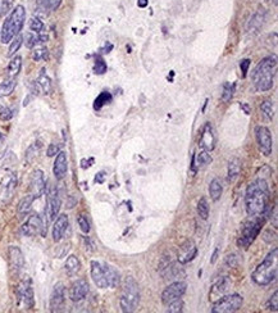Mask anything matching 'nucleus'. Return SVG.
Masks as SVG:
<instances>
[{
	"mask_svg": "<svg viewBox=\"0 0 278 313\" xmlns=\"http://www.w3.org/2000/svg\"><path fill=\"white\" fill-rule=\"evenodd\" d=\"M278 249H273L267 254L263 262L256 266L252 273V280L259 287H267L272 284L277 277V262H278Z\"/></svg>",
	"mask_w": 278,
	"mask_h": 313,
	"instance_id": "3",
	"label": "nucleus"
},
{
	"mask_svg": "<svg viewBox=\"0 0 278 313\" xmlns=\"http://www.w3.org/2000/svg\"><path fill=\"white\" fill-rule=\"evenodd\" d=\"M48 58H49V50H48V48H39V49H35L32 52V59L35 60V62L47 60Z\"/></svg>",
	"mask_w": 278,
	"mask_h": 313,
	"instance_id": "40",
	"label": "nucleus"
},
{
	"mask_svg": "<svg viewBox=\"0 0 278 313\" xmlns=\"http://www.w3.org/2000/svg\"><path fill=\"white\" fill-rule=\"evenodd\" d=\"M277 59L273 55L263 58L253 72V83L256 90L269 91L275 85Z\"/></svg>",
	"mask_w": 278,
	"mask_h": 313,
	"instance_id": "2",
	"label": "nucleus"
},
{
	"mask_svg": "<svg viewBox=\"0 0 278 313\" xmlns=\"http://www.w3.org/2000/svg\"><path fill=\"white\" fill-rule=\"evenodd\" d=\"M250 64H252V60L249 59V58H245V59H242L241 62H240V68H241L242 77L248 76L249 67H250Z\"/></svg>",
	"mask_w": 278,
	"mask_h": 313,
	"instance_id": "50",
	"label": "nucleus"
},
{
	"mask_svg": "<svg viewBox=\"0 0 278 313\" xmlns=\"http://www.w3.org/2000/svg\"><path fill=\"white\" fill-rule=\"evenodd\" d=\"M77 222H78V226L81 229L83 234H89L90 230H91V227H90V222L87 220V217L85 214H79L77 217Z\"/></svg>",
	"mask_w": 278,
	"mask_h": 313,
	"instance_id": "45",
	"label": "nucleus"
},
{
	"mask_svg": "<svg viewBox=\"0 0 278 313\" xmlns=\"http://www.w3.org/2000/svg\"><path fill=\"white\" fill-rule=\"evenodd\" d=\"M8 260H9L10 271L14 275H20V272L25 267V257L22 250L16 245H10L8 248Z\"/></svg>",
	"mask_w": 278,
	"mask_h": 313,
	"instance_id": "16",
	"label": "nucleus"
},
{
	"mask_svg": "<svg viewBox=\"0 0 278 313\" xmlns=\"http://www.w3.org/2000/svg\"><path fill=\"white\" fill-rule=\"evenodd\" d=\"M240 172H241V162H240L237 158H233L232 160H229L228 172H227V181H228V183H233L238 177Z\"/></svg>",
	"mask_w": 278,
	"mask_h": 313,
	"instance_id": "33",
	"label": "nucleus"
},
{
	"mask_svg": "<svg viewBox=\"0 0 278 313\" xmlns=\"http://www.w3.org/2000/svg\"><path fill=\"white\" fill-rule=\"evenodd\" d=\"M229 285H231V280H229L228 277L225 276V277H221L217 283L214 284L210 289V293H209V299L212 300H217L219 299L221 297H223L226 293H227V290H228Z\"/></svg>",
	"mask_w": 278,
	"mask_h": 313,
	"instance_id": "23",
	"label": "nucleus"
},
{
	"mask_svg": "<svg viewBox=\"0 0 278 313\" xmlns=\"http://www.w3.org/2000/svg\"><path fill=\"white\" fill-rule=\"evenodd\" d=\"M17 189V175L16 173H9L8 176L4 177L1 186H0V200L3 203H9Z\"/></svg>",
	"mask_w": 278,
	"mask_h": 313,
	"instance_id": "14",
	"label": "nucleus"
},
{
	"mask_svg": "<svg viewBox=\"0 0 278 313\" xmlns=\"http://www.w3.org/2000/svg\"><path fill=\"white\" fill-rule=\"evenodd\" d=\"M26 21V9L24 5H17L10 10L9 16L4 21L1 31H0V40L3 44H8L13 40L17 35L24 28Z\"/></svg>",
	"mask_w": 278,
	"mask_h": 313,
	"instance_id": "4",
	"label": "nucleus"
},
{
	"mask_svg": "<svg viewBox=\"0 0 278 313\" xmlns=\"http://www.w3.org/2000/svg\"><path fill=\"white\" fill-rule=\"evenodd\" d=\"M22 68V57L21 55H16L10 59L9 64L7 67V77L9 78H16L21 72Z\"/></svg>",
	"mask_w": 278,
	"mask_h": 313,
	"instance_id": "31",
	"label": "nucleus"
},
{
	"mask_svg": "<svg viewBox=\"0 0 278 313\" xmlns=\"http://www.w3.org/2000/svg\"><path fill=\"white\" fill-rule=\"evenodd\" d=\"M108 70V66H106L105 60L103 59L101 57H98L95 59V63H94V74L95 75H104Z\"/></svg>",
	"mask_w": 278,
	"mask_h": 313,
	"instance_id": "41",
	"label": "nucleus"
},
{
	"mask_svg": "<svg viewBox=\"0 0 278 313\" xmlns=\"http://www.w3.org/2000/svg\"><path fill=\"white\" fill-rule=\"evenodd\" d=\"M68 226H70V221H68V216L67 214L63 213L56 216L55 222L53 225V230H51V236H53V240L55 243H59L60 240L63 239Z\"/></svg>",
	"mask_w": 278,
	"mask_h": 313,
	"instance_id": "20",
	"label": "nucleus"
},
{
	"mask_svg": "<svg viewBox=\"0 0 278 313\" xmlns=\"http://www.w3.org/2000/svg\"><path fill=\"white\" fill-rule=\"evenodd\" d=\"M268 220V217L265 216H249L241 225V233L237 239L238 247L242 249H249V247L259 236V234Z\"/></svg>",
	"mask_w": 278,
	"mask_h": 313,
	"instance_id": "5",
	"label": "nucleus"
},
{
	"mask_svg": "<svg viewBox=\"0 0 278 313\" xmlns=\"http://www.w3.org/2000/svg\"><path fill=\"white\" fill-rule=\"evenodd\" d=\"M267 310L271 312H278V291L276 290L273 295L267 302Z\"/></svg>",
	"mask_w": 278,
	"mask_h": 313,
	"instance_id": "47",
	"label": "nucleus"
},
{
	"mask_svg": "<svg viewBox=\"0 0 278 313\" xmlns=\"http://www.w3.org/2000/svg\"><path fill=\"white\" fill-rule=\"evenodd\" d=\"M37 40H39V44H45L48 40H49V36H48L47 33L40 32L37 33Z\"/></svg>",
	"mask_w": 278,
	"mask_h": 313,
	"instance_id": "53",
	"label": "nucleus"
},
{
	"mask_svg": "<svg viewBox=\"0 0 278 313\" xmlns=\"http://www.w3.org/2000/svg\"><path fill=\"white\" fill-rule=\"evenodd\" d=\"M21 231H22V234L26 235V236H36L39 234L45 235V233H47V227L44 226L43 218H41L40 214L32 213L28 216L26 222L22 225Z\"/></svg>",
	"mask_w": 278,
	"mask_h": 313,
	"instance_id": "9",
	"label": "nucleus"
},
{
	"mask_svg": "<svg viewBox=\"0 0 278 313\" xmlns=\"http://www.w3.org/2000/svg\"><path fill=\"white\" fill-rule=\"evenodd\" d=\"M24 41L28 49H33V48L36 47V44H39V40H37V33L27 32L24 36Z\"/></svg>",
	"mask_w": 278,
	"mask_h": 313,
	"instance_id": "44",
	"label": "nucleus"
},
{
	"mask_svg": "<svg viewBox=\"0 0 278 313\" xmlns=\"http://www.w3.org/2000/svg\"><path fill=\"white\" fill-rule=\"evenodd\" d=\"M104 270V275H105L106 283H108V287H118L122 283V277H121V273L117 270L116 267L112 266V264L108 263H101Z\"/></svg>",
	"mask_w": 278,
	"mask_h": 313,
	"instance_id": "24",
	"label": "nucleus"
},
{
	"mask_svg": "<svg viewBox=\"0 0 278 313\" xmlns=\"http://www.w3.org/2000/svg\"><path fill=\"white\" fill-rule=\"evenodd\" d=\"M68 171V160H67V154L64 152H59L55 156L53 166V173L56 180H62L67 175Z\"/></svg>",
	"mask_w": 278,
	"mask_h": 313,
	"instance_id": "22",
	"label": "nucleus"
},
{
	"mask_svg": "<svg viewBox=\"0 0 278 313\" xmlns=\"http://www.w3.org/2000/svg\"><path fill=\"white\" fill-rule=\"evenodd\" d=\"M13 3L14 0H1V3H0V16L9 13L12 8H13Z\"/></svg>",
	"mask_w": 278,
	"mask_h": 313,
	"instance_id": "49",
	"label": "nucleus"
},
{
	"mask_svg": "<svg viewBox=\"0 0 278 313\" xmlns=\"http://www.w3.org/2000/svg\"><path fill=\"white\" fill-rule=\"evenodd\" d=\"M167 306H168V312L169 313H178V312H182L183 311L185 303H183V300L181 299V298H178V299L173 300V302H171V303L167 304Z\"/></svg>",
	"mask_w": 278,
	"mask_h": 313,
	"instance_id": "43",
	"label": "nucleus"
},
{
	"mask_svg": "<svg viewBox=\"0 0 278 313\" xmlns=\"http://www.w3.org/2000/svg\"><path fill=\"white\" fill-rule=\"evenodd\" d=\"M47 190V183H45V176L41 170H35L31 175L30 180V194L39 199Z\"/></svg>",
	"mask_w": 278,
	"mask_h": 313,
	"instance_id": "17",
	"label": "nucleus"
},
{
	"mask_svg": "<svg viewBox=\"0 0 278 313\" xmlns=\"http://www.w3.org/2000/svg\"><path fill=\"white\" fill-rule=\"evenodd\" d=\"M218 254H219V248H215L214 253H213L212 256V260H210V263L214 264L215 262H217V260H218Z\"/></svg>",
	"mask_w": 278,
	"mask_h": 313,
	"instance_id": "55",
	"label": "nucleus"
},
{
	"mask_svg": "<svg viewBox=\"0 0 278 313\" xmlns=\"http://www.w3.org/2000/svg\"><path fill=\"white\" fill-rule=\"evenodd\" d=\"M273 1H275V3H276V0H273Z\"/></svg>",
	"mask_w": 278,
	"mask_h": 313,
	"instance_id": "59",
	"label": "nucleus"
},
{
	"mask_svg": "<svg viewBox=\"0 0 278 313\" xmlns=\"http://www.w3.org/2000/svg\"><path fill=\"white\" fill-rule=\"evenodd\" d=\"M104 180H105V173H104V172H99L95 176V183H103Z\"/></svg>",
	"mask_w": 278,
	"mask_h": 313,
	"instance_id": "54",
	"label": "nucleus"
},
{
	"mask_svg": "<svg viewBox=\"0 0 278 313\" xmlns=\"http://www.w3.org/2000/svg\"><path fill=\"white\" fill-rule=\"evenodd\" d=\"M187 290V284L185 281H176V283H172L171 285L166 287L163 290L162 293V303L163 304H169L173 300L178 299L186 293Z\"/></svg>",
	"mask_w": 278,
	"mask_h": 313,
	"instance_id": "11",
	"label": "nucleus"
},
{
	"mask_svg": "<svg viewBox=\"0 0 278 313\" xmlns=\"http://www.w3.org/2000/svg\"><path fill=\"white\" fill-rule=\"evenodd\" d=\"M265 21V10L264 9H259L256 13H254V16L250 18L248 25V31L250 32H258L260 28L263 27Z\"/></svg>",
	"mask_w": 278,
	"mask_h": 313,
	"instance_id": "28",
	"label": "nucleus"
},
{
	"mask_svg": "<svg viewBox=\"0 0 278 313\" xmlns=\"http://www.w3.org/2000/svg\"><path fill=\"white\" fill-rule=\"evenodd\" d=\"M235 89H236V85L235 83H231V82H226L223 85V91H222V99L223 103H228L229 100L232 99L233 97V93H235Z\"/></svg>",
	"mask_w": 278,
	"mask_h": 313,
	"instance_id": "37",
	"label": "nucleus"
},
{
	"mask_svg": "<svg viewBox=\"0 0 278 313\" xmlns=\"http://www.w3.org/2000/svg\"><path fill=\"white\" fill-rule=\"evenodd\" d=\"M63 0H37L36 13L48 16L49 12H54L60 7Z\"/></svg>",
	"mask_w": 278,
	"mask_h": 313,
	"instance_id": "25",
	"label": "nucleus"
},
{
	"mask_svg": "<svg viewBox=\"0 0 278 313\" xmlns=\"http://www.w3.org/2000/svg\"><path fill=\"white\" fill-rule=\"evenodd\" d=\"M198 213L202 220H208L209 217V203L206 198H200L198 202Z\"/></svg>",
	"mask_w": 278,
	"mask_h": 313,
	"instance_id": "38",
	"label": "nucleus"
},
{
	"mask_svg": "<svg viewBox=\"0 0 278 313\" xmlns=\"http://www.w3.org/2000/svg\"><path fill=\"white\" fill-rule=\"evenodd\" d=\"M245 208L248 216H265L272 218L275 207L271 202V190L264 179H256L246 189Z\"/></svg>",
	"mask_w": 278,
	"mask_h": 313,
	"instance_id": "1",
	"label": "nucleus"
},
{
	"mask_svg": "<svg viewBox=\"0 0 278 313\" xmlns=\"http://www.w3.org/2000/svg\"><path fill=\"white\" fill-rule=\"evenodd\" d=\"M90 291L89 283L85 279H78L71 285L70 287V299L75 303H78L87 297Z\"/></svg>",
	"mask_w": 278,
	"mask_h": 313,
	"instance_id": "19",
	"label": "nucleus"
},
{
	"mask_svg": "<svg viewBox=\"0 0 278 313\" xmlns=\"http://www.w3.org/2000/svg\"><path fill=\"white\" fill-rule=\"evenodd\" d=\"M66 304V287L63 283H56L50 294L49 308L51 312H60Z\"/></svg>",
	"mask_w": 278,
	"mask_h": 313,
	"instance_id": "13",
	"label": "nucleus"
},
{
	"mask_svg": "<svg viewBox=\"0 0 278 313\" xmlns=\"http://www.w3.org/2000/svg\"><path fill=\"white\" fill-rule=\"evenodd\" d=\"M244 298L240 294H225L213 303L212 313H231L237 312L242 308Z\"/></svg>",
	"mask_w": 278,
	"mask_h": 313,
	"instance_id": "7",
	"label": "nucleus"
},
{
	"mask_svg": "<svg viewBox=\"0 0 278 313\" xmlns=\"http://www.w3.org/2000/svg\"><path fill=\"white\" fill-rule=\"evenodd\" d=\"M226 267H236L237 266V257L236 254H228L225 260Z\"/></svg>",
	"mask_w": 278,
	"mask_h": 313,
	"instance_id": "52",
	"label": "nucleus"
},
{
	"mask_svg": "<svg viewBox=\"0 0 278 313\" xmlns=\"http://www.w3.org/2000/svg\"><path fill=\"white\" fill-rule=\"evenodd\" d=\"M255 139H256L259 150L262 152V154H264L265 156H271L272 150H273V137H272V133L268 127H255Z\"/></svg>",
	"mask_w": 278,
	"mask_h": 313,
	"instance_id": "10",
	"label": "nucleus"
},
{
	"mask_svg": "<svg viewBox=\"0 0 278 313\" xmlns=\"http://www.w3.org/2000/svg\"><path fill=\"white\" fill-rule=\"evenodd\" d=\"M16 86H17L16 78H9V77H7L3 82L0 83V99H1V98L9 97L10 94L14 91Z\"/></svg>",
	"mask_w": 278,
	"mask_h": 313,
	"instance_id": "34",
	"label": "nucleus"
},
{
	"mask_svg": "<svg viewBox=\"0 0 278 313\" xmlns=\"http://www.w3.org/2000/svg\"><path fill=\"white\" fill-rule=\"evenodd\" d=\"M22 44H24V36L22 35H17L13 40L10 41L9 49H8V57H13L14 54L20 50V48L22 47Z\"/></svg>",
	"mask_w": 278,
	"mask_h": 313,
	"instance_id": "39",
	"label": "nucleus"
},
{
	"mask_svg": "<svg viewBox=\"0 0 278 313\" xmlns=\"http://www.w3.org/2000/svg\"><path fill=\"white\" fill-rule=\"evenodd\" d=\"M215 144H217V135H215L214 127L210 122H206L202 129L200 137H199V147L206 152L214 150Z\"/></svg>",
	"mask_w": 278,
	"mask_h": 313,
	"instance_id": "12",
	"label": "nucleus"
},
{
	"mask_svg": "<svg viewBox=\"0 0 278 313\" xmlns=\"http://www.w3.org/2000/svg\"><path fill=\"white\" fill-rule=\"evenodd\" d=\"M260 110H262L263 116H264L267 120H273V117H275V104H273V102H271V100H264V102H262V104H260Z\"/></svg>",
	"mask_w": 278,
	"mask_h": 313,
	"instance_id": "36",
	"label": "nucleus"
},
{
	"mask_svg": "<svg viewBox=\"0 0 278 313\" xmlns=\"http://www.w3.org/2000/svg\"><path fill=\"white\" fill-rule=\"evenodd\" d=\"M36 83L39 85L40 91L44 94V95H49L51 91H53V83H51V80L50 77L48 76L47 72H45V68L40 71V75L37 77Z\"/></svg>",
	"mask_w": 278,
	"mask_h": 313,
	"instance_id": "29",
	"label": "nucleus"
},
{
	"mask_svg": "<svg viewBox=\"0 0 278 313\" xmlns=\"http://www.w3.org/2000/svg\"><path fill=\"white\" fill-rule=\"evenodd\" d=\"M16 294L18 303L22 304L26 310H31L35 307V295H33L32 283L30 277L26 276L20 281L16 289Z\"/></svg>",
	"mask_w": 278,
	"mask_h": 313,
	"instance_id": "8",
	"label": "nucleus"
},
{
	"mask_svg": "<svg viewBox=\"0 0 278 313\" xmlns=\"http://www.w3.org/2000/svg\"><path fill=\"white\" fill-rule=\"evenodd\" d=\"M212 160L213 158L210 156L209 152H206V150H200V152L196 153L195 156H194V158H192L191 170L194 171V172H196L200 167L208 166V164L212 163Z\"/></svg>",
	"mask_w": 278,
	"mask_h": 313,
	"instance_id": "26",
	"label": "nucleus"
},
{
	"mask_svg": "<svg viewBox=\"0 0 278 313\" xmlns=\"http://www.w3.org/2000/svg\"><path fill=\"white\" fill-rule=\"evenodd\" d=\"M59 152H60L59 145H58V144H55V143H51L49 145V147H48L47 154H48V156H50V158H51V156H55L56 154L59 153Z\"/></svg>",
	"mask_w": 278,
	"mask_h": 313,
	"instance_id": "51",
	"label": "nucleus"
},
{
	"mask_svg": "<svg viewBox=\"0 0 278 313\" xmlns=\"http://www.w3.org/2000/svg\"><path fill=\"white\" fill-rule=\"evenodd\" d=\"M90 272H91V279H93L94 284L100 289H105L108 287V283H106L105 275H104L103 266L98 261H91L90 263Z\"/></svg>",
	"mask_w": 278,
	"mask_h": 313,
	"instance_id": "21",
	"label": "nucleus"
},
{
	"mask_svg": "<svg viewBox=\"0 0 278 313\" xmlns=\"http://www.w3.org/2000/svg\"><path fill=\"white\" fill-rule=\"evenodd\" d=\"M196 256H198V248L192 240H186L185 243L179 245L177 260H178V263H181L182 266L195 260Z\"/></svg>",
	"mask_w": 278,
	"mask_h": 313,
	"instance_id": "18",
	"label": "nucleus"
},
{
	"mask_svg": "<svg viewBox=\"0 0 278 313\" xmlns=\"http://www.w3.org/2000/svg\"><path fill=\"white\" fill-rule=\"evenodd\" d=\"M112 100H113V97L109 91H101V93L95 98V100H94V104H93L94 109L100 110L103 107H105L106 104L112 103Z\"/></svg>",
	"mask_w": 278,
	"mask_h": 313,
	"instance_id": "35",
	"label": "nucleus"
},
{
	"mask_svg": "<svg viewBox=\"0 0 278 313\" xmlns=\"http://www.w3.org/2000/svg\"><path fill=\"white\" fill-rule=\"evenodd\" d=\"M39 149H40V144L39 143H35L32 144L26 152V160L27 163H31L33 159H35V156H37L36 153H39Z\"/></svg>",
	"mask_w": 278,
	"mask_h": 313,
	"instance_id": "46",
	"label": "nucleus"
},
{
	"mask_svg": "<svg viewBox=\"0 0 278 313\" xmlns=\"http://www.w3.org/2000/svg\"><path fill=\"white\" fill-rule=\"evenodd\" d=\"M222 193H223V186H222V183L219 179H213L210 181V185H209V195H210V199L213 202H218L222 197Z\"/></svg>",
	"mask_w": 278,
	"mask_h": 313,
	"instance_id": "32",
	"label": "nucleus"
},
{
	"mask_svg": "<svg viewBox=\"0 0 278 313\" xmlns=\"http://www.w3.org/2000/svg\"><path fill=\"white\" fill-rule=\"evenodd\" d=\"M35 200H36V198L33 197V195H31V194H28V195L22 198V199L20 200L18 206H17V213H18V216L24 218L27 214H30L31 209H32V204Z\"/></svg>",
	"mask_w": 278,
	"mask_h": 313,
	"instance_id": "27",
	"label": "nucleus"
},
{
	"mask_svg": "<svg viewBox=\"0 0 278 313\" xmlns=\"http://www.w3.org/2000/svg\"><path fill=\"white\" fill-rule=\"evenodd\" d=\"M14 117V110L9 107H0V120L7 122Z\"/></svg>",
	"mask_w": 278,
	"mask_h": 313,
	"instance_id": "48",
	"label": "nucleus"
},
{
	"mask_svg": "<svg viewBox=\"0 0 278 313\" xmlns=\"http://www.w3.org/2000/svg\"><path fill=\"white\" fill-rule=\"evenodd\" d=\"M140 304V287L132 276H127L122 284L119 307L122 312H133Z\"/></svg>",
	"mask_w": 278,
	"mask_h": 313,
	"instance_id": "6",
	"label": "nucleus"
},
{
	"mask_svg": "<svg viewBox=\"0 0 278 313\" xmlns=\"http://www.w3.org/2000/svg\"><path fill=\"white\" fill-rule=\"evenodd\" d=\"M3 141H4V135L1 132H0V144L3 143Z\"/></svg>",
	"mask_w": 278,
	"mask_h": 313,
	"instance_id": "58",
	"label": "nucleus"
},
{
	"mask_svg": "<svg viewBox=\"0 0 278 313\" xmlns=\"http://www.w3.org/2000/svg\"><path fill=\"white\" fill-rule=\"evenodd\" d=\"M137 4H139V7L145 8L146 5H148V0H139V1H137Z\"/></svg>",
	"mask_w": 278,
	"mask_h": 313,
	"instance_id": "57",
	"label": "nucleus"
},
{
	"mask_svg": "<svg viewBox=\"0 0 278 313\" xmlns=\"http://www.w3.org/2000/svg\"><path fill=\"white\" fill-rule=\"evenodd\" d=\"M81 270V262L76 256H70L67 258L66 263H64V271H66L67 276L73 277L76 276L77 273Z\"/></svg>",
	"mask_w": 278,
	"mask_h": 313,
	"instance_id": "30",
	"label": "nucleus"
},
{
	"mask_svg": "<svg viewBox=\"0 0 278 313\" xmlns=\"http://www.w3.org/2000/svg\"><path fill=\"white\" fill-rule=\"evenodd\" d=\"M30 28L31 31H33L35 33H40V32H44V28H45V26H44V22L41 20H40L39 17H32L30 20Z\"/></svg>",
	"mask_w": 278,
	"mask_h": 313,
	"instance_id": "42",
	"label": "nucleus"
},
{
	"mask_svg": "<svg viewBox=\"0 0 278 313\" xmlns=\"http://www.w3.org/2000/svg\"><path fill=\"white\" fill-rule=\"evenodd\" d=\"M240 105H241L242 109L245 110V113H246V114H250V113H252V108L249 107V104L241 103V104H240Z\"/></svg>",
	"mask_w": 278,
	"mask_h": 313,
	"instance_id": "56",
	"label": "nucleus"
},
{
	"mask_svg": "<svg viewBox=\"0 0 278 313\" xmlns=\"http://www.w3.org/2000/svg\"><path fill=\"white\" fill-rule=\"evenodd\" d=\"M60 206H62V202H60L58 187L55 185H50L48 189V214L50 220H55L56 216L59 214Z\"/></svg>",
	"mask_w": 278,
	"mask_h": 313,
	"instance_id": "15",
	"label": "nucleus"
}]
</instances>
